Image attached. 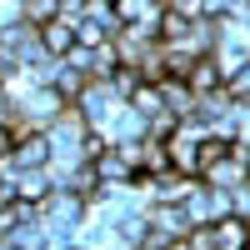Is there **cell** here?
<instances>
[{
  "label": "cell",
  "mask_w": 250,
  "mask_h": 250,
  "mask_svg": "<svg viewBox=\"0 0 250 250\" xmlns=\"http://www.w3.org/2000/svg\"><path fill=\"white\" fill-rule=\"evenodd\" d=\"M70 45H75V25H70V20H60V15H55V20H45V25H40V50H45V55L60 60Z\"/></svg>",
  "instance_id": "1"
},
{
  "label": "cell",
  "mask_w": 250,
  "mask_h": 250,
  "mask_svg": "<svg viewBox=\"0 0 250 250\" xmlns=\"http://www.w3.org/2000/svg\"><path fill=\"white\" fill-rule=\"evenodd\" d=\"M210 235H215V250H245V220L225 210L220 220H210Z\"/></svg>",
  "instance_id": "2"
},
{
  "label": "cell",
  "mask_w": 250,
  "mask_h": 250,
  "mask_svg": "<svg viewBox=\"0 0 250 250\" xmlns=\"http://www.w3.org/2000/svg\"><path fill=\"white\" fill-rule=\"evenodd\" d=\"M55 15H60V0H20V20H30V25H45Z\"/></svg>",
  "instance_id": "3"
},
{
  "label": "cell",
  "mask_w": 250,
  "mask_h": 250,
  "mask_svg": "<svg viewBox=\"0 0 250 250\" xmlns=\"http://www.w3.org/2000/svg\"><path fill=\"white\" fill-rule=\"evenodd\" d=\"M165 10H175V15H185V20H200V15H205V0H165Z\"/></svg>",
  "instance_id": "4"
},
{
  "label": "cell",
  "mask_w": 250,
  "mask_h": 250,
  "mask_svg": "<svg viewBox=\"0 0 250 250\" xmlns=\"http://www.w3.org/2000/svg\"><path fill=\"white\" fill-rule=\"evenodd\" d=\"M135 250H160V245H135Z\"/></svg>",
  "instance_id": "5"
}]
</instances>
